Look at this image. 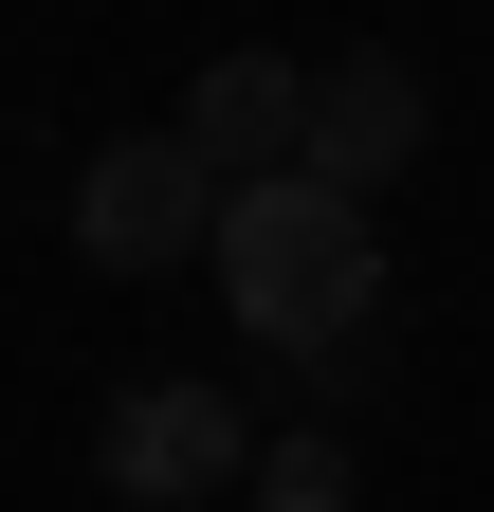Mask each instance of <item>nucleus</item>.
<instances>
[{"label":"nucleus","instance_id":"f257e3e1","mask_svg":"<svg viewBox=\"0 0 494 512\" xmlns=\"http://www.w3.org/2000/svg\"><path fill=\"white\" fill-rule=\"evenodd\" d=\"M220 293H238V330H257V348H348L366 330V311H385V238H366V202H330V183L312 165H293V183H220Z\"/></svg>","mask_w":494,"mask_h":512},{"label":"nucleus","instance_id":"f03ea898","mask_svg":"<svg viewBox=\"0 0 494 512\" xmlns=\"http://www.w3.org/2000/svg\"><path fill=\"white\" fill-rule=\"evenodd\" d=\"M202 238H220V183H202L183 128H129V147L74 165V256H92V275H183Z\"/></svg>","mask_w":494,"mask_h":512},{"label":"nucleus","instance_id":"7ed1b4c3","mask_svg":"<svg viewBox=\"0 0 494 512\" xmlns=\"http://www.w3.org/2000/svg\"><path fill=\"white\" fill-rule=\"evenodd\" d=\"M220 476H257V421L220 384H129L110 403V512H202Z\"/></svg>","mask_w":494,"mask_h":512},{"label":"nucleus","instance_id":"20e7f679","mask_svg":"<svg viewBox=\"0 0 494 512\" xmlns=\"http://www.w3.org/2000/svg\"><path fill=\"white\" fill-rule=\"evenodd\" d=\"M183 147H202V183H293L312 165V74L293 55H220L183 92Z\"/></svg>","mask_w":494,"mask_h":512},{"label":"nucleus","instance_id":"39448f33","mask_svg":"<svg viewBox=\"0 0 494 512\" xmlns=\"http://www.w3.org/2000/svg\"><path fill=\"white\" fill-rule=\"evenodd\" d=\"M403 165H421V74L403 55H330L312 74V183L366 202V183H403Z\"/></svg>","mask_w":494,"mask_h":512},{"label":"nucleus","instance_id":"423d86ee","mask_svg":"<svg viewBox=\"0 0 494 512\" xmlns=\"http://www.w3.org/2000/svg\"><path fill=\"white\" fill-rule=\"evenodd\" d=\"M257 512H348V439H330V421L257 439Z\"/></svg>","mask_w":494,"mask_h":512}]
</instances>
